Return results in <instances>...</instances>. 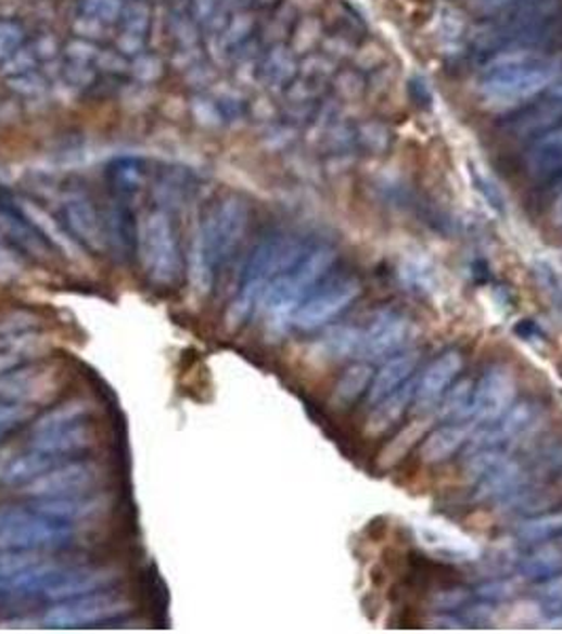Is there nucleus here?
<instances>
[{
	"label": "nucleus",
	"mask_w": 562,
	"mask_h": 634,
	"mask_svg": "<svg viewBox=\"0 0 562 634\" xmlns=\"http://www.w3.org/2000/svg\"><path fill=\"white\" fill-rule=\"evenodd\" d=\"M554 218H557V223L562 225V198L559 199V203H557V210H554Z\"/></svg>",
	"instance_id": "48"
},
{
	"label": "nucleus",
	"mask_w": 562,
	"mask_h": 634,
	"mask_svg": "<svg viewBox=\"0 0 562 634\" xmlns=\"http://www.w3.org/2000/svg\"><path fill=\"white\" fill-rule=\"evenodd\" d=\"M0 274H4V256L0 254Z\"/></svg>",
	"instance_id": "49"
},
{
	"label": "nucleus",
	"mask_w": 562,
	"mask_h": 634,
	"mask_svg": "<svg viewBox=\"0 0 562 634\" xmlns=\"http://www.w3.org/2000/svg\"><path fill=\"white\" fill-rule=\"evenodd\" d=\"M356 147L368 155H381L392 147V129L381 121H363L356 127Z\"/></svg>",
	"instance_id": "33"
},
{
	"label": "nucleus",
	"mask_w": 562,
	"mask_h": 634,
	"mask_svg": "<svg viewBox=\"0 0 562 634\" xmlns=\"http://www.w3.org/2000/svg\"><path fill=\"white\" fill-rule=\"evenodd\" d=\"M516 0H465V7L478 17H497Z\"/></svg>",
	"instance_id": "44"
},
{
	"label": "nucleus",
	"mask_w": 562,
	"mask_h": 634,
	"mask_svg": "<svg viewBox=\"0 0 562 634\" xmlns=\"http://www.w3.org/2000/svg\"><path fill=\"white\" fill-rule=\"evenodd\" d=\"M24 45V30L13 22H0V60L11 58Z\"/></svg>",
	"instance_id": "41"
},
{
	"label": "nucleus",
	"mask_w": 562,
	"mask_h": 634,
	"mask_svg": "<svg viewBox=\"0 0 562 634\" xmlns=\"http://www.w3.org/2000/svg\"><path fill=\"white\" fill-rule=\"evenodd\" d=\"M559 64L533 49H512L493 55L482 68L478 96L490 113H510L537 100L559 79Z\"/></svg>",
	"instance_id": "1"
},
{
	"label": "nucleus",
	"mask_w": 562,
	"mask_h": 634,
	"mask_svg": "<svg viewBox=\"0 0 562 634\" xmlns=\"http://www.w3.org/2000/svg\"><path fill=\"white\" fill-rule=\"evenodd\" d=\"M283 0H254V4L258 7V9H265V11H273V9H278Z\"/></svg>",
	"instance_id": "47"
},
{
	"label": "nucleus",
	"mask_w": 562,
	"mask_h": 634,
	"mask_svg": "<svg viewBox=\"0 0 562 634\" xmlns=\"http://www.w3.org/2000/svg\"><path fill=\"white\" fill-rule=\"evenodd\" d=\"M412 332V319L394 312H381L366 328H361L356 356L363 357L366 362L396 356L410 343Z\"/></svg>",
	"instance_id": "13"
},
{
	"label": "nucleus",
	"mask_w": 562,
	"mask_h": 634,
	"mask_svg": "<svg viewBox=\"0 0 562 634\" xmlns=\"http://www.w3.org/2000/svg\"><path fill=\"white\" fill-rule=\"evenodd\" d=\"M296 60L290 49L276 47L263 66V75L271 87H290L296 77Z\"/></svg>",
	"instance_id": "32"
},
{
	"label": "nucleus",
	"mask_w": 562,
	"mask_h": 634,
	"mask_svg": "<svg viewBox=\"0 0 562 634\" xmlns=\"http://www.w3.org/2000/svg\"><path fill=\"white\" fill-rule=\"evenodd\" d=\"M561 544H562V542H561Z\"/></svg>",
	"instance_id": "50"
},
{
	"label": "nucleus",
	"mask_w": 562,
	"mask_h": 634,
	"mask_svg": "<svg viewBox=\"0 0 562 634\" xmlns=\"http://www.w3.org/2000/svg\"><path fill=\"white\" fill-rule=\"evenodd\" d=\"M142 269L157 288H174L184 271L182 245L171 216L165 210H155L138 223V245Z\"/></svg>",
	"instance_id": "7"
},
{
	"label": "nucleus",
	"mask_w": 562,
	"mask_h": 634,
	"mask_svg": "<svg viewBox=\"0 0 562 634\" xmlns=\"http://www.w3.org/2000/svg\"><path fill=\"white\" fill-rule=\"evenodd\" d=\"M146 28H149V11L144 4H136L129 13H125V26H123V37H120L123 51L140 49L144 42Z\"/></svg>",
	"instance_id": "36"
},
{
	"label": "nucleus",
	"mask_w": 562,
	"mask_h": 634,
	"mask_svg": "<svg viewBox=\"0 0 562 634\" xmlns=\"http://www.w3.org/2000/svg\"><path fill=\"white\" fill-rule=\"evenodd\" d=\"M129 611L131 605L123 596L104 591L95 595L51 603V607L42 616V624L49 629H91L117 622Z\"/></svg>",
	"instance_id": "9"
},
{
	"label": "nucleus",
	"mask_w": 562,
	"mask_h": 634,
	"mask_svg": "<svg viewBox=\"0 0 562 634\" xmlns=\"http://www.w3.org/2000/svg\"><path fill=\"white\" fill-rule=\"evenodd\" d=\"M516 595V582L512 580H490L476 588V596L484 603H501Z\"/></svg>",
	"instance_id": "40"
},
{
	"label": "nucleus",
	"mask_w": 562,
	"mask_h": 634,
	"mask_svg": "<svg viewBox=\"0 0 562 634\" xmlns=\"http://www.w3.org/2000/svg\"><path fill=\"white\" fill-rule=\"evenodd\" d=\"M361 294L360 279H330L325 286H318L305 303L294 314L292 326L303 332H314L341 316Z\"/></svg>",
	"instance_id": "11"
},
{
	"label": "nucleus",
	"mask_w": 562,
	"mask_h": 634,
	"mask_svg": "<svg viewBox=\"0 0 562 634\" xmlns=\"http://www.w3.org/2000/svg\"><path fill=\"white\" fill-rule=\"evenodd\" d=\"M419 359H421L419 352H401L396 356L387 357L385 364L379 368V372L370 381L368 402L374 404L381 397L389 396L392 392H396L406 381H410L412 372L417 370Z\"/></svg>",
	"instance_id": "20"
},
{
	"label": "nucleus",
	"mask_w": 562,
	"mask_h": 634,
	"mask_svg": "<svg viewBox=\"0 0 562 634\" xmlns=\"http://www.w3.org/2000/svg\"><path fill=\"white\" fill-rule=\"evenodd\" d=\"M472 595L463 588H452V591H442L434 596V607L438 611H455V609H463L470 603Z\"/></svg>",
	"instance_id": "43"
},
{
	"label": "nucleus",
	"mask_w": 562,
	"mask_h": 634,
	"mask_svg": "<svg viewBox=\"0 0 562 634\" xmlns=\"http://www.w3.org/2000/svg\"><path fill=\"white\" fill-rule=\"evenodd\" d=\"M372 377H374L372 366L368 362H358V364L349 366L334 385L332 406L347 408L349 404H354L363 392H368Z\"/></svg>",
	"instance_id": "27"
},
{
	"label": "nucleus",
	"mask_w": 562,
	"mask_h": 634,
	"mask_svg": "<svg viewBox=\"0 0 562 634\" xmlns=\"http://www.w3.org/2000/svg\"><path fill=\"white\" fill-rule=\"evenodd\" d=\"M307 248L309 245L301 239L276 233L267 236L252 250L241 271L233 301L227 309V326L231 330H238L245 321H250V317L260 312V303L269 283L283 271H288L292 265H296Z\"/></svg>",
	"instance_id": "3"
},
{
	"label": "nucleus",
	"mask_w": 562,
	"mask_h": 634,
	"mask_svg": "<svg viewBox=\"0 0 562 634\" xmlns=\"http://www.w3.org/2000/svg\"><path fill=\"white\" fill-rule=\"evenodd\" d=\"M93 442V406L87 400H71L42 415L33 426L30 451L51 459H68L87 451Z\"/></svg>",
	"instance_id": "6"
},
{
	"label": "nucleus",
	"mask_w": 562,
	"mask_h": 634,
	"mask_svg": "<svg viewBox=\"0 0 562 634\" xmlns=\"http://www.w3.org/2000/svg\"><path fill=\"white\" fill-rule=\"evenodd\" d=\"M77 524L42 512L33 502L0 508V553L42 555L75 544Z\"/></svg>",
	"instance_id": "5"
},
{
	"label": "nucleus",
	"mask_w": 562,
	"mask_h": 634,
	"mask_svg": "<svg viewBox=\"0 0 562 634\" xmlns=\"http://www.w3.org/2000/svg\"><path fill=\"white\" fill-rule=\"evenodd\" d=\"M117 580H119V575L115 569L64 565V569L60 571L47 600L60 603V600H71V598H79V596L104 593V591H111L117 584Z\"/></svg>",
	"instance_id": "15"
},
{
	"label": "nucleus",
	"mask_w": 562,
	"mask_h": 634,
	"mask_svg": "<svg viewBox=\"0 0 562 634\" xmlns=\"http://www.w3.org/2000/svg\"><path fill=\"white\" fill-rule=\"evenodd\" d=\"M108 180L117 198L125 199L136 195L146 182V167L140 158H117L108 169Z\"/></svg>",
	"instance_id": "28"
},
{
	"label": "nucleus",
	"mask_w": 562,
	"mask_h": 634,
	"mask_svg": "<svg viewBox=\"0 0 562 634\" xmlns=\"http://www.w3.org/2000/svg\"><path fill=\"white\" fill-rule=\"evenodd\" d=\"M562 125V87L550 91L541 102L528 106L519 119L514 121V131L519 136H541Z\"/></svg>",
	"instance_id": "21"
},
{
	"label": "nucleus",
	"mask_w": 562,
	"mask_h": 634,
	"mask_svg": "<svg viewBox=\"0 0 562 634\" xmlns=\"http://www.w3.org/2000/svg\"><path fill=\"white\" fill-rule=\"evenodd\" d=\"M102 468L93 461H55L22 489L30 499H66L91 495L102 480Z\"/></svg>",
	"instance_id": "10"
},
{
	"label": "nucleus",
	"mask_w": 562,
	"mask_h": 634,
	"mask_svg": "<svg viewBox=\"0 0 562 634\" xmlns=\"http://www.w3.org/2000/svg\"><path fill=\"white\" fill-rule=\"evenodd\" d=\"M522 578L541 582L546 578H552L562 573V544H537L533 553L524 556L519 565Z\"/></svg>",
	"instance_id": "25"
},
{
	"label": "nucleus",
	"mask_w": 562,
	"mask_h": 634,
	"mask_svg": "<svg viewBox=\"0 0 562 634\" xmlns=\"http://www.w3.org/2000/svg\"><path fill=\"white\" fill-rule=\"evenodd\" d=\"M354 58H356V64L363 71H376L385 62V51L376 42H363V45H358Z\"/></svg>",
	"instance_id": "42"
},
{
	"label": "nucleus",
	"mask_w": 562,
	"mask_h": 634,
	"mask_svg": "<svg viewBox=\"0 0 562 634\" xmlns=\"http://www.w3.org/2000/svg\"><path fill=\"white\" fill-rule=\"evenodd\" d=\"M321 37H323V28H321L320 22L318 20H303L294 30H292V42H294V49H303L305 51H311L318 42H320Z\"/></svg>",
	"instance_id": "39"
},
{
	"label": "nucleus",
	"mask_w": 562,
	"mask_h": 634,
	"mask_svg": "<svg viewBox=\"0 0 562 634\" xmlns=\"http://www.w3.org/2000/svg\"><path fill=\"white\" fill-rule=\"evenodd\" d=\"M516 397V377L514 370L506 364L490 366L474 388L470 415L476 423L493 426L499 421Z\"/></svg>",
	"instance_id": "12"
},
{
	"label": "nucleus",
	"mask_w": 562,
	"mask_h": 634,
	"mask_svg": "<svg viewBox=\"0 0 562 634\" xmlns=\"http://www.w3.org/2000/svg\"><path fill=\"white\" fill-rule=\"evenodd\" d=\"M336 263V250L320 243L307 248V252L288 271L273 279L260 303V314L265 316L267 332L280 334L292 326L294 314L305 303V299L320 286Z\"/></svg>",
	"instance_id": "4"
},
{
	"label": "nucleus",
	"mask_w": 562,
	"mask_h": 634,
	"mask_svg": "<svg viewBox=\"0 0 562 634\" xmlns=\"http://www.w3.org/2000/svg\"><path fill=\"white\" fill-rule=\"evenodd\" d=\"M80 15L95 24H115L123 15V0H80Z\"/></svg>",
	"instance_id": "38"
},
{
	"label": "nucleus",
	"mask_w": 562,
	"mask_h": 634,
	"mask_svg": "<svg viewBox=\"0 0 562 634\" xmlns=\"http://www.w3.org/2000/svg\"><path fill=\"white\" fill-rule=\"evenodd\" d=\"M470 426H459V423H450V426H442L438 430L425 434L423 444H421V459L423 464H442L446 459H450L457 451H461L468 440H470Z\"/></svg>",
	"instance_id": "23"
},
{
	"label": "nucleus",
	"mask_w": 562,
	"mask_h": 634,
	"mask_svg": "<svg viewBox=\"0 0 562 634\" xmlns=\"http://www.w3.org/2000/svg\"><path fill=\"white\" fill-rule=\"evenodd\" d=\"M360 343V330L352 326H339L332 328L320 343L318 354L325 359H343V357L356 356Z\"/></svg>",
	"instance_id": "30"
},
{
	"label": "nucleus",
	"mask_w": 562,
	"mask_h": 634,
	"mask_svg": "<svg viewBox=\"0 0 562 634\" xmlns=\"http://www.w3.org/2000/svg\"><path fill=\"white\" fill-rule=\"evenodd\" d=\"M526 169L533 178H552L562 172V125L533 142L526 155Z\"/></svg>",
	"instance_id": "22"
},
{
	"label": "nucleus",
	"mask_w": 562,
	"mask_h": 634,
	"mask_svg": "<svg viewBox=\"0 0 562 634\" xmlns=\"http://www.w3.org/2000/svg\"><path fill=\"white\" fill-rule=\"evenodd\" d=\"M0 227L13 243L26 250L30 256L47 258L51 254L53 243L40 231L15 203L0 199Z\"/></svg>",
	"instance_id": "18"
},
{
	"label": "nucleus",
	"mask_w": 562,
	"mask_h": 634,
	"mask_svg": "<svg viewBox=\"0 0 562 634\" xmlns=\"http://www.w3.org/2000/svg\"><path fill=\"white\" fill-rule=\"evenodd\" d=\"M533 274L539 292L550 303V309L562 319V274L559 267L548 258H539L533 265Z\"/></svg>",
	"instance_id": "31"
},
{
	"label": "nucleus",
	"mask_w": 562,
	"mask_h": 634,
	"mask_svg": "<svg viewBox=\"0 0 562 634\" xmlns=\"http://www.w3.org/2000/svg\"><path fill=\"white\" fill-rule=\"evenodd\" d=\"M414 390H417V381H406L389 396L381 397L379 402H374L372 410L363 423L366 436L379 438L387 434L400 421L401 415L408 410V406L412 404Z\"/></svg>",
	"instance_id": "19"
},
{
	"label": "nucleus",
	"mask_w": 562,
	"mask_h": 634,
	"mask_svg": "<svg viewBox=\"0 0 562 634\" xmlns=\"http://www.w3.org/2000/svg\"><path fill=\"white\" fill-rule=\"evenodd\" d=\"M250 225V205L238 195L220 199L203 218L193 248L191 278L200 296H207L231 265Z\"/></svg>",
	"instance_id": "2"
},
{
	"label": "nucleus",
	"mask_w": 562,
	"mask_h": 634,
	"mask_svg": "<svg viewBox=\"0 0 562 634\" xmlns=\"http://www.w3.org/2000/svg\"><path fill=\"white\" fill-rule=\"evenodd\" d=\"M463 368V356L459 352H444L436 357L421 379L417 381L414 390V410L417 413H430L440 404L442 396L448 392V388L455 383L457 375Z\"/></svg>",
	"instance_id": "16"
},
{
	"label": "nucleus",
	"mask_w": 562,
	"mask_h": 634,
	"mask_svg": "<svg viewBox=\"0 0 562 634\" xmlns=\"http://www.w3.org/2000/svg\"><path fill=\"white\" fill-rule=\"evenodd\" d=\"M419 544L446 562H472L481 558V546L446 522H419L417 524Z\"/></svg>",
	"instance_id": "14"
},
{
	"label": "nucleus",
	"mask_w": 562,
	"mask_h": 634,
	"mask_svg": "<svg viewBox=\"0 0 562 634\" xmlns=\"http://www.w3.org/2000/svg\"><path fill=\"white\" fill-rule=\"evenodd\" d=\"M26 356L15 347H0V377L9 375L11 370L24 366Z\"/></svg>",
	"instance_id": "46"
},
{
	"label": "nucleus",
	"mask_w": 562,
	"mask_h": 634,
	"mask_svg": "<svg viewBox=\"0 0 562 634\" xmlns=\"http://www.w3.org/2000/svg\"><path fill=\"white\" fill-rule=\"evenodd\" d=\"M562 0H516L499 13L497 22L486 24L474 35L478 49H499L506 45H531L548 30L561 11Z\"/></svg>",
	"instance_id": "8"
},
{
	"label": "nucleus",
	"mask_w": 562,
	"mask_h": 634,
	"mask_svg": "<svg viewBox=\"0 0 562 634\" xmlns=\"http://www.w3.org/2000/svg\"><path fill=\"white\" fill-rule=\"evenodd\" d=\"M35 404H17V402H0V442L4 438L20 432L33 417Z\"/></svg>",
	"instance_id": "37"
},
{
	"label": "nucleus",
	"mask_w": 562,
	"mask_h": 634,
	"mask_svg": "<svg viewBox=\"0 0 562 634\" xmlns=\"http://www.w3.org/2000/svg\"><path fill=\"white\" fill-rule=\"evenodd\" d=\"M336 87H339V91H341V96H343L345 100H358L361 93H363V89H366L363 79H361L360 71H347V73H343V75L339 77Z\"/></svg>",
	"instance_id": "45"
},
{
	"label": "nucleus",
	"mask_w": 562,
	"mask_h": 634,
	"mask_svg": "<svg viewBox=\"0 0 562 634\" xmlns=\"http://www.w3.org/2000/svg\"><path fill=\"white\" fill-rule=\"evenodd\" d=\"M430 430V419H417L410 426H406L400 430L394 440H389L385 444V448L379 455V468L381 470H392L400 464L401 459L410 453V448L423 440Z\"/></svg>",
	"instance_id": "26"
},
{
	"label": "nucleus",
	"mask_w": 562,
	"mask_h": 634,
	"mask_svg": "<svg viewBox=\"0 0 562 634\" xmlns=\"http://www.w3.org/2000/svg\"><path fill=\"white\" fill-rule=\"evenodd\" d=\"M474 385L470 381H461L459 385H450L448 392L442 396L440 417L442 419H461L470 415V404H472Z\"/></svg>",
	"instance_id": "35"
},
{
	"label": "nucleus",
	"mask_w": 562,
	"mask_h": 634,
	"mask_svg": "<svg viewBox=\"0 0 562 634\" xmlns=\"http://www.w3.org/2000/svg\"><path fill=\"white\" fill-rule=\"evenodd\" d=\"M535 598L548 620H562V573L541 580L535 586Z\"/></svg>",
	"instance_id": "34"
},
{
	"label": "nucleus",
	"mask_w": 562,
	"mask_h": 634,
	"mask_svg": "<svg viewBox=\"0 0 562 634\" xmlns=\"http://www.w3.org/2000/svg\"><path fill=\"white\" fill-rule=\"evenodd\" d=\"M559 535H562V512L533 516L516 527V537L526 546H537Z\"/></svg>",
	"instance_id": "29"
},
{
	"label": "nucleus",
	"mask_w": 562,
	"mask_h": 634,
	"mask_svg": "<svg viewBox=\"0 0 562 634\" xmlns=\"http://www.w3.org/2000/svg\"><path fill=\"white\" fill-rule=\"evenodd\" d=\"M106 239L113 243L115 250H119L120 258H131L138 245V223L133 212L125 203H115L108 220H106Z\"/></svg>",
	"instance_id": "24"
},
{
	"label": "nucleus",
	"mask_w": 562,
	"mask_h": 634,
	"mask_svg": "<svg viewBox=\"0 0 562 634\" xmlns=\"http://www.w3.org/2000/svg\"><path fill=\"white\" fill-rule=\"evenodd\" d=\"M62 220L71 238L77 239L91 252H100L108 243L106 225H102L95 207L87 199H68L62 207Z\"/></svg>",
	"instance_id": "17"
}]
</instances>
